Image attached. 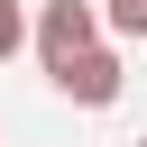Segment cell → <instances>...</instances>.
Instances as JSON below:
<instances>
[{"instance_id":"2","label":"cell","mask_w":147,"mask_h":147,"mask_svg":"<svg viewBox=\"0 0 147 147\" xmlns=\"http://www.w3.org/2000/svg\"><path fill=\"white\" fill-rule=\"evenodd\" d=\"M46 74H55V92L83 101V110H110V101H119V55H110V46H83V55L46 64Z\"/></svg>"},{"instance_id":"5","label":"cell","mask_w":147,"mask_h":147,"mask_svg":"<svg viewBox=\"0 0 147 147\" xmlns=\"http://www.w3.org/2000/svg\"><path fill=\"white\" fill-rule=\"evenodd\" d=\"M138 147H147V138H138Z\"/></svg>"},{"instance_id":"4","label":"cell","mask_w":147,"mask_h":147,"mask_svg":"<svg viewBox=\"0 0 147 147\" xmlns=\"http://www.w3.org/2000/svg\"><path fill=\"white\" fill-rule=\"evenodd\" d=\"M110 28L119 37H147V0H110Z\"/></svg>"},{"instance_id":"1","label":"cell","mask_w":147,"mask_h":147,"mask_svg":"<svg viewBox=\"0 0 147 147\" xmlns=\"http://www.w3.org/2000/svg\"><path fill=\"white\" fill-rule=\"evenodd\" d=\"M83 46H101V9H92V0H46V9H37V55L64 64V55H83Z\"/></svg>"},{"instance_id":"3","label":"cell","mask_w":147,"mask_h":147,"mask_svg":"<svg viewBox=\"0 0 147 147\" xmlns=\"http://www.w3.org/2000/svg\"><path fill=\"white\" fill-rule=\"evenodd\" d=\"M28 37H37V28H28V9H18V0H0V64H9Z\"/></svg>"}]
</instances>
